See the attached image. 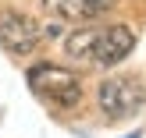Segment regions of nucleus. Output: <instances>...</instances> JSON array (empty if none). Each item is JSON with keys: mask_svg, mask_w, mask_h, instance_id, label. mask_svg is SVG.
Wrapping results in <instances>:
<instances>
[{"mask_svg": "<svg viewBox=\"0 0 146 138\" xmlns=\"http://www.w3.org/2000/svg\"><path fill=\"white\" fill-rule=\"evenodd\" d=\"M135 46V32L128 25H111V28H78L64 39L71 60H86L96 67H114L121 64Z\"/></svg>", "mask_w": 146, "mask_h": 138, "instance_id": "obj_1", "label": "nucleus"}, {"mask_svg": "<svg viewBox=\"0 0 146 138\" xmlns=\"http://www.w3.org/2000/svg\"><path fill=\"white\" fill-rule=\"evenodd\" d=\"M29 89L57 110H71V106L82 103V78L68 67H57V64L29 67Z\"/></svg>", "mask_w": 146, "mask_h": 138, "instance_id": "obj_2", "label": "nucleus"}, {"mask_svg": "<svg viewBox=\"0 0 146 138\" xmlns=\"http://www.w3.org/2000/svg\"><path fill=\"white\" fill-rule=\"evenodd\" d=\"M143 99H146V89H143V82L135 75L107 78L96 89V103H100V110L111 120H125V117H132V113H139Z\"/></svg>", "mask_w": 146, "mask_h": 138, "instance_id": "obj_3", "label": "nucleus"}, {"mask_svg": "<svg viewBox=\"0 0 146 138\" xmlns=\"http://www.w3.org/2000/svg\"><path fill=\"white\" fill-rule=\"evenodd\" d=\"M39 39H43V28L29 14H18V11L0 14V46L11 57H29L39 46Z\"/></svg>", "mask_w": 146, "mask_h": 138, "instance_id": "obj_4", "label": "nucleus"}, {"mask_svg": "<svg viewBox=\"0 0 146 138\" xmlns=\"http://www.w3.org/2000/svg\"><path fill=\"white\" fill-rule=\"evenodd\" d=\"M57 18H68V21H89V18H100L114 0H43Z\"/></svg>", "mask_w": 146, "mask_h": 138, "instance_id": "obj_5", "label": "nucleus"}, {"mask_svg": "<svg viewBox=\"0 0 146 138\" xmlns=\"http://www.w3.org/2000/svg\"><path fill=\"white\" fill-rule=\"evenodd\" d=\"M132 138H139V135H132Z\"/></svg>", "mask_w": 146, "mask_h": 138, "instance_id": "obj_6", "label": "nucleus"}]
</instances>
